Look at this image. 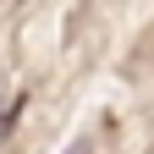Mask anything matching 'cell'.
Segmentation results:
<instances>
[{"instance_id": "cell-1", "label": "cell", "mask_w": 154, "mask_h": 154, "mask_svg": "<svg viewBox=\"0 0 154 154\" xmlns=\"http://www.w3.org/2000/svg\"><path fill=\"white\" fill-rule=\"evenodd\" d=\"M66 154H94V143H88V138H77V143H72Z\"/></svg>"}]
</instances>
